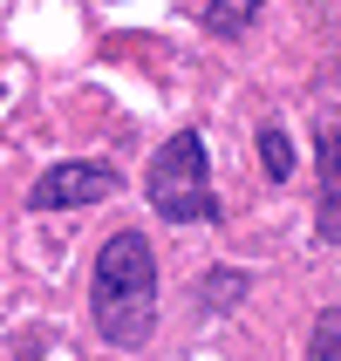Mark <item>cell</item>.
I'll return each mask as SVG.
<instances>
[{
  "label": "cell",
  "mask_w": 341,
  "mask_h": 361,
  "mask_svg": "<svg viewBox=\"0 0 341 361\" xmlns=\"http://www.w3.org/2000/svg\"><path fill=\"white\" fill-rule=\"evenodd\" d=\"M116 171L109 164H55V171H41V184L28 191L35 212H68V204H102L116 198Z\"/></svg>",
  "instance_id": "3"
},
{
  "label": "cell",
  "mask_w": 341,
  "mask_h": 361,
  "mask_svg": "<svg viewBox=\"0 0 341 361\" xmlns=\"http://www.w3.org/2000/svg\"><path fill=\"white\" fill-rule=\"evenodd\" d=\"M143 191H150V212L171 219V225H191V219H212V212H219V198H212V157H205L198 130H178V137L150 157Z\"/></svg>",
  "instance_id": "2"
},
{
  "label": "cell",
  "mask_w": 341,
  "mask_h": 361,
  "mask_svg": "<svg viewBox=\"0 0 341 361\" xmlns=\"http://www.w3.org/2000/svg\"><path fill=\"white\" fill-rule=\"evenodd\" d=\"M307 361H341V307L314 314V334H307Z\"/></svg>",
  "instance_id": "5"
},
{
  "label": "cell",
  "mask_w": 341,
  "mask_h": 361,
  "mask_svg": "<svg viewBox=\"0 0 341 361\" xmlns=\"http://www.w3.org/2000/svg\"><path fill=\"white\" fill-rule=\"evenodd\" d=\"M314 178H321L314 232H321V245H341V116L314 123Z\"/></svg>",
  "instance_id": "4"
},
{
  "label": "cell",
  "mask_w": 341,
  "mask_h": 361,
  "mask_svg": "<svg viewBox=\"0 0 341 361\" xmlns=\"http://www.w3.org/2000/svg\"><path fill=\"white\" fill-rule=\"evenodd\" d=\"M89 314H96L102 341L143 348L157 334V252L143 232H109L96 252V280H89Z\"/></svg>",
  "instance_id": "1"
},
{
  "label": "cell",
  "mask_w": 341,
  "mask_h": 361,
  "mask_svg": "<svg viewBox=\"0 0 341 361\" xmlns=\"http://www.w3.org/2000/svg\"><path fill=\"white\" fill-rule=\"evenodd\" d=\"M260 164H266V178H287V171H294V143H287L280 123H266V130H260Z\"/></svg>",
  "instance_id": "6"
},
{
  "label": "cell",
  "mask_w": 341,
  "mask_h": 361,
  "mask_svg": "<svg viewBox=\"0 0 341 361\" xmlns=\"http://www.w3.org/2000/svg\"><path fill=\"white\" fill-rule=\"evenodd\" d=\"M253 14H260V0H212L205 27H212V35H239V27H246Z\"/></svg>",
  "instance_id": "7"
}]
</instances>
